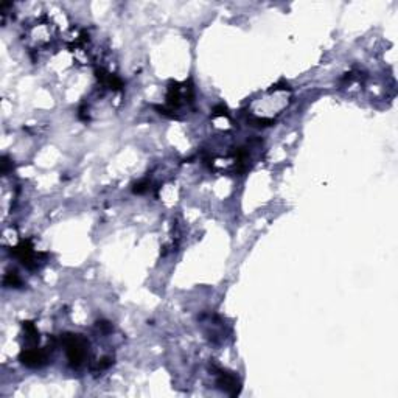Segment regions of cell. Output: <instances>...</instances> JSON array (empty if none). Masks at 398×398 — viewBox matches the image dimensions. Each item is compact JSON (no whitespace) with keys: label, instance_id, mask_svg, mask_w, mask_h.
<instances>
[{"label":"cell","instance_id":"obj_1","mask_svg":"<svg viewBox=\"0 0 398 398\" xmlns=\"http://www.w3.org/2000/svg\"><path fill=\"white\" fill-rule=\"evenodd\" d=\"M62 344H64L69 362L73 365V367H79L87 358L89 342H87L81 334H66V336L62 338Z\"/></svg>","mask_w":398,"mask_h":398},{"label":"cell","instance_id":"obj_5","mask_svg":"<svg viewBox=\"0 0 398 398\" xmlns=\"http://www.w3.org/2000/svg\"><path fill=\"white\" fill-rule=\"evenodd\" d=\"M95 75H97V79L103 84V86H106L109 87V89H112V90H122L123 89V81L118 76L112 75V73H109V72H106L105 69H97L95 70Z\"/></svg>","mask_w":398,"mask_h":398},{"label":"cell","instance_id":"obj_7","mask_svg":"<svg viewBox=\"0 0 398 398\" xmlns=\"http://www.w3.org/2000/svg\"><path fill=\"white\" fill-rule=\"evenodd\" d=\"M3 285L5 286H10V288H19V286L22 285V280H20L19 275L16 274V272H10V274L5 275Z\"/></svg>","mask_w":398,"mask_h":398},{"label":"cell","instance_id":"obj_4","mask_svg":"<svg viewBox=\"0 0 398 398\" xmlns=\"http://www.w3.org/2000/svg\"><path fill=\"white\" fill-rule=\"evenodd\" d=\"M218 386L219 389H222V391H226L227 394H230L232 397L238 395L240 394V381L236 380V377L234 375V373H229V372H219L218 373Z\"/></svg>","mask_w":398,"mask_h":398},{"label":"cell","instance_id":"obj_3","mask_svg":"<svg viewBox=\"0 0 398 398\" xmlns=\"http://www.w3.org/2000/svg\"><path fill=\"white\" fill-rule=\"evenodd\" d=\"M20 361L23 365H27V367L35 369V367H41V365L47 364V361H49V355H47L44 348L33 347V348L23 350V352L20 353Z\"/></svg>","mask_w":398,"mask_h":398},{"label":"cell","instance_id":"obj_6","mask_svg":"<svg viewBox=\"0 0 398 398\" xmlns=\"http://www.w3.org/2000/svg\"><path fill=\"white\" fill-rule=\"evenodd\" d=\"M23 330H25V334H27V339L28 341H33V342H37L39 339V333L35 327L33 322H23Z\"/></svg>","mask_w":398,"mask_h":398},{"label":"cell","instance_id":"obj_2","mask_svg":"<svg viewBox=\"0 0 398 398\" xmlns=\"http://www.w3.org/2000/svg\"><path fill=\"white\" fill-rule=\"evenodd\" d=\"M13 255L16 258H19V261L23 265V266H27L30 269H33L37 266V253L35 252V248L31 246L30 241H22L18 248H14L13 249Z\"/></svg>","mask_w":398,"mask_h":398},{"label":"cell","instance_id":"obj_9","mask_svg":"<svg viewBox=\"0 0 398 398\" xmlns=\"http://www.w3.org/2000/svg\"><path fill=\"white\" fill-rule=\"evenodd\" d=\"M213 117H229V110L224 105H218L213 109Z\"/></svg>","mask_w":398,"mask_h":398},{"label":"cell","instance_id":"obj_10","mask_svg":"<svg viewBox=\"0 0 398 398\" xmlns=\"http://www.w3.org/2000/svg\"><path fill=\"white\" fill-rule=\"evenodd\" d=\"M98 328H101L105 333H109L110 330H112V325H110L109 322H98Z\"/></svg>","mask_w":398,"mask_h":398},{"label":"cell","instance_id":"obj_8","mask_svg":"<svg viewBox=\"0 0 398 398\" xmlns=\"http://www.w3.org/2000/svg\"><path fill=\"white\" fill-rule=\"evenodd\" d=\"M149 190V184H148V181H142L139 182V184H135L134 188H132V192L134 193H137V195H142V193H145Z\"/></svg>","mask_w":398,"mask_h":398}]
</instances>
